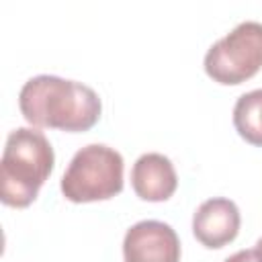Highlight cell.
I'll return each instance as SVG.
<instances>
[{
    "mask_svg": "<svg viewBox=\"0 0 262 262\" xmlns=\"http://www.w3.org/2000/svg\"><path fill=\"white\" fill-rule=\"evenodd\" d=\"M131 186L135 194L149 203L168 201L178 186V176L174 164L156 151L143 154L135 160L131 168Z\"/></svg>",
    "mask_w": 262,
    "mask_h": 262,
    "instance_id": "52a82bcc",
    "label": "cell"
},
{
    "mask_svg": "<svg viewBox=\"0 0 262 262\" xmlns=\"http://www.w3.org/2000/svg\"><path fill=\"white\" fill-rule=\"evenodd\" d=\"M254 250H256V254H258V256H260V260H262V237L256 242V248H254Z\"/></svg>",
    "mask_w": 262,
    "mask_h": 262,
    "instance_id": "30bf717a",
    "label": "cell"
},
{
    "mask_svg": "<svg viewBox=\"0 0 262 262\" xmlns=\"http://www.w3.org/2000/svg\"><path fill=\"white\" fill-rule=\"evenodd\" d=\"M262 70V23L244 20L205 53L207 76L223 86H235Z\"/></svg>",
    "mask_w": 262,
    "mask_h": 262,
    "instance_id": "277c9868",
    "label": "cell"
},
{
    "mask_svg": "<svg viewBox=\"0 0 262 262\" xmlns=\"http://www.w3.org/2000/svg\"><path fill=\"white\" fill-rule=\"evenodd\" d=\"M18 108L35 129H61L80 133L92 129L102 113L98 94L76 80L41 74L25 82Z\"/></svg>",
    "mask_w": 262,
    "mask_h": 262,
    "instance_id": "6da1fadb",
    "label": "cell"
},
{
    "mask_svg": "<svg viewBox=\"0 0 262 262\" xmlns=\"http://www.w3.org/2000/svg\"><path fill=\"white\" fill-rule=\"evenodd\" d=\"M233 125L242 139L262 147V88L242 94L233 106Z\"/></svg>",
    "mask_w": 262,
    "mask_h": 262,
    "instance_id": "ba28073f",
    "label": "cell"
},
{
    "mask_svg": "<svg viewBox=\"0 0 262 262\" xmlns=\"http://www.w3.org/2000/svg\"><path fill=\"white\" fill-rule=\"evenodd\" d=\"M225 262H262V260L256 254V250H239L229 258H225Z\"/></svg>",
    "mask_w": 262,
    "mask_h": 262,
    "instance_id": "9c48e42d",
    "label": "cell"
},
{
    "mask_svg": "<svg viewBox=\"0 0 262 262\" xmlns=\"http://www.w3.org/2000/svg\"><path fill=\"white\" fill-rule=\"evenodd\" d=\"M59 186L70 203L113 199L123 190V156L102 143L84 145L74 154Z\"/></svg>",
    "mask_w": 262,
    "mask_h": 262,
    "instance_id": "3957f363",
    "label": "cell"
},
{
    "mask_svg": "<svg viewBox=\"0 0 262 262\" xmlns=\"http://www.w3.org/2000/svg\"><path fill=\"white\" fill-rule=\"evenodd\" d=\"M239 209L231 199L213 196L199 205L192 215V233L194 237L211 250L223 248L233 242L239 233Z\"/></svg>",
    "mask_w": 262,
    "mask_h": 262,
    "instance_id": "8992f818",
    "label": "cell"
},
{
    "mask_svg": "<svg viewBox=\"0 0 262 262\" xmlns=\"http://www.w3.org/2000/svg\"><path fill=\"white\" fill-rule=\"evenodd\" d=\"M55 154L43 131L16 127L8 133L0 160V199L8 207H29L53 172Z\"/></svg>",
    "mask_w": 262,
    "mask_h": 262,
    "instance_id": "7a4b0ae2",
    "label": "cell"
},
{
    "mask_svg": "<svg viewBox=\"0 0 262 262\" xmlns=\"http://www.w3.org/2000/svg\"><path fill=\"white\" fill-rule=\"evenodd\" d=\"M123 258L125 262H180V239L164 221H137L123 237Z\"/></svg>",
    "mask_w": 262,
    "mask_h": 262,
    "instance_id": "5b68a950",
    "label": "cell"
}]
</instances>
